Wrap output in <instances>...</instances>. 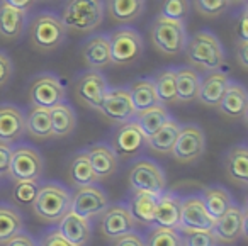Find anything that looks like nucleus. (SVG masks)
Segmentation results:
<instances>
[{
	"instance_id": "f257e3e1",
	"label": "nucleus",
	"mask_w": 248,
	"mask_h": 246,
	"mask_svg": "<svg viewBox=\"0 0 248 246\" xmlns=\"http://www.w3.org/2000/svg\"><path fill=\"white\" fill-rule=\"evenodd\" d=\"M104 12L102 0H66L60 19L66 31L89 34L102 24Z\"/></svg>"
},
{
	"instance_id": "f03ea898",
	"label": "nucleus",
	"mask_w": 248,
	"mask_h": 246,
	"mask_svg": "<svg viewBox=\"0 0 248 246\" xmlns=\"http://www.w3.org/2000/svg\"><path fill=\"white\" fill-rule=\"evenodd\" d=\"M187 62L204 72H217L224 65V51L219 39L209 31H199L186 43Z\"/></svg>"
},
{
	"instance_id": "7ed1b4c3",
	"label": "nucleus",
	"mask_w": 248,
	"mask_h": 246,
	"mask_svg": "<svg viewBox=\"0 0 248 246\" xmlns=\"http://www.w3.org/2000/svg\"><path fill=\"white\" fill-rule=\"evenodd\" d=\"M29 41L36 51L51 53L58 49L66 39V28L60 15L53 12H39L29 24Z\"/></svg>"
},
{
	"instance_id": "20e7f679",
	"label": "nucleus",
	"mask_w": 248,
	"mask_h": 246,
	"mask_svg": "<svg viewBox=\"0 0 248 246\" xmlns=\"http://www.w3.org/2000/svg\"><path fill=\"white\" fill-rule=\"evenodd\" d=\"M70 205L72 194L65 185L56 182L39 185L38 197L32 202L34 214L46 222H60L70 212Z\"/></svg>"
},
{
	"instance_id": "39448f33",
	"label": "nucleus",
	"mask_w": 248,
	"mask_h": 246,
	"mask_svg": "<svg viewBox=\"0 0 248 246\" xmlns=\"http://www.w3.org/2000/svg\"><path fill=\"white\" fill-rule=\"evenodd\" d=\"M150 39H152V45L155 46L156 51H160L162 55L177 56L186 48V24L158 15L150 28Z\"/></svg>"
},
{
	"instance_id": "423d86ee",
	"label": "nucleus",
	"mask_w": 248,
	"mask_h": 246,
	"mask_svg": "<svg viewBox=\"0 0 248 246\" xmlns=\"http://www.w3.org/2000/svg\"><path fill=\"white\" fill-rule=\"evenodd\" d=\"M110 65L129 66L143 55V39L133 28H119L109 36Z\"/></svg>"
},
{
	"instance_id": "0eeeda50",
	"label": "nucleus",
	"mask_w": 248,
	"mask_h": 246,
	"mask_svg": "<svg viewBox=\"0 0 248 246\" xmlns=\"http://www.w3.org/2000/svg\"><path fill=\"white\" fill-rule=\"evenodd\" d=\"M129 187L136 192L152 194L160 197L163 192H167V178L163 170L152 160H138L131 167L128 175Z\"/></svg>"
},
{
	"instance_id": "6e6552de",
	"label": "nucleus",
	"mask_w": 248,
	"mask_h": 246,
	"mask_svg": "<svg viewBox=\"0 0 248 246\" xmlns=\"http://www.w3.org/2000/svg\"><path fill=\"white\" fill-rule=\"evenodd\" d=\"M45 173V160L36 148L29 144H19L12 148L9 175L16 182H38Z\"/></svg>"
},
{
	"instance_id": "1a4fd4ad",
	"label": "nucleus",
	"mask_w": 248,
	"mask_h": 246,
	"mask_svg": "<svg viewBox=\"0 0 248 246\" xmlns=\"http://www.w3.org/2000/svg\"><path fill=\"white\" fill-rule=\"evenodd\" d=\"M29 104L31 107H41V109H51L58 104L65 102L66 90L62 80L53 73H41L34 77L29 85Z\"/></svg>"
},
{
	"instance_id": "9d476101",
	"label": "nucleus",
	"mask_w": 248,
	"mask_h": 246,
	"mask_svg": "<svg viewBox=\"0 0 248 246\" xmlns=\"http://www.w3.org/2000/svg\"><path fill=\"white\" fill-rule=\"evenodd\" d=\"M204 150H206L204 131L196 124L180 126L179 136H177V141L172 150L173 158L182 161V163H192V161H197L202 156Z\"/></svg>"
},
{
	"instance_id": "9b49d317",
	"label": "nucleus",
	"mask_w": 248,
	"mask_h": 246,
	"mask_svg": "<svg viewBox=\"0 0 248 246\" xmlns=\"http://www.w3.org/2000/svg\"><path fill=\"white\" fill-rule=\"evenodd\" d=\"M107 90H109V85H107V80L104 78L102 73L95 72V70H89L77 78L73 92L82 106L99 110Z\"/></svg>"
},
{
	"instance_id": "f8f14e48",
	"label": "nucleus",
	"mask_w": 248,
	"mask_h": 246,
	"mask_svg": "<svg viewBox=\"0 0 248 246\" xmlns=\"http://www.w3.org/2000/svg\"><path fill=\"white\" fill-rule=\"evenodd\" d=\"M136 224L135 217L131 215L129 209L123 204H114L109 205L106 211L100 214L99 219V229L102 232V236H106L107 239L114 241V239L121 238L124 234L135 232Z\"/></svg>"
},
{
	"instance_id": "ddd939ff",
	"label": "nucleus",
	"mask_w": 248,
	"mask_h": 246,
	"mask_svg": "<svg viewBox=\"0 0 248 246\" xmlns=\"http://www.w3.org/2000/svg\"><path fill=\"white\" fill-rule=\"evenodd\" d=\"M99 112L112 124H124L135 119L136 110L133 107L128 89H109L99 107Z\"/></svg>"
},
{
	"instance_id": "4468645a",
	"label": "nucleus",
	"mask_w": 248,
	"mask_h": 246,
	"mask_svg": "<svg viewBox=\"0 0 248 246\" xmlns=\"http://www.w3.org/2000/svg\"><path fill=\"white\" fill-rule=\"evenodd\" d=\"M109 205V199L99 185H85L78 187L72 195L70 211L80 217L90 219L93 215H100Z\"/></svg>"
},
{
	"instance_id": "2eb2a0df",
	"label": "nucleus",
	"mask_w": 248,
	"mask_h": 246,
	"mask_svg": "<svg viewBox=\"0 0 248 246\" xmlns=\"http://www.w3.org/2000/svg\"><path fill=\"white\" fill-rule=\"evenodd\" d=\"M247 228V211L245 207L233 204L221 217L214 221L213 234L217 243L233 245L245 234Z\"/></svg>"
},
{
	"instance_id": "dca6fc26",
	"label": "nucleus",
	"mask_w": 248,
	"mask_h": 246,
	"mask_svg": "<svg viewBox=\"0 0 248 246\" xmlns=\"http://www.w3.org/2000/svg\"><path fill=\"white\" fill-rule=\"evenodd\" d=\"M214 219L207 214L201 195L182 199L180 209V231H213Z\"/></svg>"
},
{
	"instance_id": "f3484780",
	"label": "nucleus",
	"mask_w": 248,
	"mask_h": 246,
	"mask_svg": "<svg viewBox=\"0 0 248 246\" xmlns=\"http://www.w3.org/2000/svg\"><path fill=\"white\" fill-rule=\"evenodd\" d=\"M145 144V134L141 133V129H140L135 121H129V123L121 124L116 129V133L112 134L110 150L119 158H131L136 153H140Z\"/></svg>"
},
{
	"instance_id": "a211bd4d",
	"label": "nucleus",
	"mask_w": 248,
	"mask_h": 246,
	"mask_svg": "<svg viewBox=\"0 0 248 246\" xmlns=\"http://www.w3.org/2000/svg\"><path fill=\"white\" fill-rule=\"evenodd\" d=\"M26 134V116L17 106H0V143L12 144Z\"/></svg>"
},
{
	"instance_id": "6ab92c4d",
	"label": "nucleus",
	"mask_w": 248,
	"mask_h": 246,
	"mask_svg": "<svg viewBox=\"0 0 248 246\" xmlns=\"http://www.w3.org/2000/svg\"><path fill=\"white\" fill-rule=\"evenodd\" d=\"M180 209H182V199L177 197L175 194H170V192H163L156 202L152 224L155 228L175 229L177 231L180 226Z\"/></svg>"
},
{
	"instance_id": "aec40b11",
	"label": "nucleus",
	"mask_w": 248,
	"mask_h": 246,
	"mask_svg": "<svg viewBox=\"0 0 248 246\" xmlns=\"http://www.w3.org/2000/svg\"><path fill=\"white\" fill-rule=\"evenodd\" d=\"M56 232L62 236L65 241H68L73 246H87L92 236V226L90 221L85 217L73 214L72 211L58 222Z\"/></svg>"
},
{
	"instance_id": "412c9836",
	"label": "nucleus",
	"mask_w": 248,
	"mask_h": 246,
	"mask_svg": "<svg viewBox=\"0 0 248 246\" xmlns=\"http://www.w3.org/2000/svg\"><path fill=\"white\" fill-rule=\"evenodd\" d=\"M217 109H219L221 116L228 117V119H234V121L247 119V112H248L247 89L241 83L230 82Z\"/></svg>"
},
{
	"instance_id": "4be33fe9",
	"label": "nucleus",
	"mask_w": 248,
	"mask_h": 246,
	"mask_svg": "<svg viewBox=\"0 0 248 246\" xmlns=\"http://www.w3.org/2000/svg\"><path fill=\"white\" fill-rule=\"evenodd\" d=\"M228 85H230V78H228L226 73L221 72V70L206 73V77L201 78L197 100H199L202 106L217 107L221 99H223L224 92H226Z\"/></svg>"
},
{
	"instance_id": "5701e85b",
	"label": "nucleus",
	"mask_w": 248,
	"mask_h": 246,
	"mask_svg": "<svg viewBox=\"0 0 248 246\" xmlns=\"http://www.w3.org/2000/svg\"><path fill=\"white\" fill-rule=\"evenodd\" d=\"M82 58L90 70H104L110 66V49L109 38L106 34H93L83 43Z\"/></svg>"
},
{
	"instance_id": "b1692460",
	"label": "nucleus",
	"mask_w": 248,
	"mask_h": 246,
	"mask_svg": "<svg viewBox=\"0 0 248 246\" xmlns=\"http://www.w3.org/2000/svg\"><path fill=\"white\" fill-rule=\"evenodd\" d=\"M87 156H89L90 167H92L93 173L99 180L109 178L110 175L116 173L117 170V156L110 146L104 143H97L87 150Z\"/></svg>"
},
{
	"instance_id": "393cba45",
	"label": "nucleus",
	"mask_w": 248,
	"mask_h": 246,
	"mask_svg": "<svg viewBox=\"0 0 248 246\" xmlns=\"http://www.w3.org/2000/svg\"><path fill=\"white\" fill-rule=\"evenodd\" d=\"M224 170L233 184L247 187L248 184V150L245 144L233 146L224 156Z\"/></svg>"
},
{
	"instance_id": "a878e982",
	"label": "nucleus",
	"mask_w": 248,
	"mask_h": 246,
	"mask_svg": "<svg viewBox=\"0 0 248 246\" xmlns=\"http://www.w3.org/2000/svg\"><path fill=\"white\" fill-rule=\"evenodd\" d=\"M26 28V12L0 2V39L16 41Z\"/></svg>"
},
{
	"instance_id": "bb28decb",
	"label": "nucleus",
	"mask_w": 248,
	"mask_h": 246,
	"mask_svg": "<svg viewBox=\"0 0 248 246\" xmlns=\"http://www.w3.org/2000/svg\"><path fill=\"white\" fill-rule=\"evenodd\" d=\"M104 5L110 19L119 24L135 22L145 12V0H106Z\"/></svg>"
},
{
	"instance_id": "cd10ccee",
	"label": "nucleus",
	"mask_w": 248,
	"mask_h": 246,
	"mask_svg": "<svg viewBox=\"0 0 248 246\" xmlns=\"http://www.w3.org/2000/svg\"><path fill=\"white\" fill-rule=\"evenodd\" d=\"M129 97H131L133 107H135L136 114L143 112V110L150 109V107L158 106V97L155 92V85H153L152 78H140L133 82L128 89Z\"/></svg>"
},
{
	"instance_id": "c85d7f7f",
	"label": "nucleus",
	"mask_w": 248,
	"mask_h": 246,
	"mask_svg": "<svg viewBox=\"0 0 248 246\" xmlns=\"http://www.w3.org/2000/svg\"><path fill=\"white\" fill-rule=\"evenodd\" d=\"M49 117H51V131L53 136L65 138L75 131L77 126V116L72 106L66 102H62L58 106L49 109Z\"/></svg>"
},
{
	"instance_id": "c756f323",
	"label": "nucleus",
	"mask_w": 248,
	"mask_h": 246,
	"mask_svg": "<svg viewBox=\"0 0 248 246\" xmlns=\"http://www.w3.org/2000/svg\"><path fill=\"white\" fill-rule=\"evenodd\" d=\"M201 77L190 66L175 70V85H177V102H192L197 99Z\"/></svg>"
},
{
	"instance_id": "7c9ffc66",
	"label": "nucleus",
	"mask_w": 248,
	"mask_h": 246,
	"mask_svg": "<svg viewBox=\"0 0 248 246\" xmlns=\"http://www.w3.org/2000/svg\"><path fill=\"white\" fill-rule=\"evenodd\" d=\"M180 131V124L177 121L170 119L169 123H165L155 134H152L150 138H146V144L152 151L160 154H169L172 153L173 144L177 141Z\"/></svg>"
},
{
	"instance_id": "2f4dec72",
	"label": "nucleus",
	"mask_w": 248,
	"mask_h": 246,
	"mask_svg": "<svg viewBox=\"0 0 248 246\" xmlns=\"http://www.w3.org/2000/svg\"><path fill=\"white\" fill-rule=\"evenodd\" d=\"M170 119H172V117H170L167 107L158 104V106L150 107V109L143 110V112H138L133 121L138 124V127L141 129V133L145 134V138H150L152 134H155L163 124L169 123Z\"/></svg>"
},
{
	"instance_id": "473e14b6",
	"label": "nucleus",
	"mask_w": 248,
	"mask_h": 246,
	"mask_svg": "<svg viewBox=\"0 0 248 246\" xmlns=\"http://www.w3.org/2000/svg\"><path fill=\"white\" fill-rule=\"evenodd\" d=\"M26 133L31 138H34V139H49V138H53L49 110L41 109V107H31L29 114L26 116Z\"/></svg>"
},
{
	"instance_id": "72a5a7b5",
	"label": "nucleus",
	"mask_w": 248,
	"mask_h": 246,
	"mask_svg": "<svg viewBox=\"0 0 248 246\" xmlns=\"http://www.w3.org/2000/svg\"><path fill=\"white\" fill-rule=\"evenodd\" d=\"M204 207H206L207 214L216 221L217 217L224 214L231 205L234 204L231 194L224 187H207L202 195Z\"/></svg>"
},
{
	"instance_id": "f704fd0d",
	"label": "nucleus",
	"mask_w": 248,
	"mask_h": 246,
	"mask_svg": "<svg viewBox=\"0 0 248 246\" xmlns=\"http://www.w3.org/2000/svg\"><path fill=\"white\" fill-rule=\"evenodd\" d=\"M70 180L75 187H85V185H97L99 178L95 177L92 167H90L87 151H80L72 158V163L68 168Z\"/></svg>"
},
{
	"instance_id": "c9c22d12",
	"label": "nucleus",
	"mask_w": 248,
	"mask_h": 246,
	"mask_svg": "<svg viewBox=\"0 0 248 246\" xmlns=\"http://www.w3.org/2000/svg\"><path fill=\"white\" fill-rule=\"evenodd\" d=\"M22 215L11 205H0V245L5 246L14 236L22 232Z\"/></svg>"
},
{
	"instance_id": "e433bc0d",
	"label": "nucleus",
	"mask_w": 248,
	"mask_h": 246,
	"mask_svg": "<svg viewBox=\"0 0 248 246\" xmlns=\"http://www.w3.org/2000/svg\"><path fill=\"white\" fill-rule=\"evenodd\" d=\"M153 85H155V92L158 97V102L162 106H169V104L177 102V85H175V70L165 68L160 70L155 75Z\"/></svg>"
},
{
	"instance_id": "4c0bfd02",
	"label": "nucleus",
	"mask_w": 248,
	"mask_h": 246,
	"mask_svg": "<svg viewBox=\"0 0 248 246\" xmlns=\"http://www.w3.org/2000/svg\"><path fill=\"white\" fill-rule=\"evenodd\" d=\"M158 197L152 194H143V192H136L135 197L129 202V212L135 217L136 222H145V224H152L153 214H155V207Z\"/></svg>"
},
{
	"instance_id": "58836bf2",
	"label": "nucleus",
	"mask_w": 248,
	"mask_h": 246,
	"mask_svg": "<svg viewBox=\"0 0 248 246\" xmlns=\"http://www.w3.org/2000/svg\"><path fill=\"white\" fill-rule=\"evenodd\" d=\"M190 14V0H162L160 15L172 21L186 22Z\"/></svg>"
},
{
	"instance_id": "ea45409f",
	"label": "nucleus",
	"mask_w": 248,
	"mask_h": 246,
	"mask_svg": "<svg viewBox=\"0 0 248 246\" xmlns=\"http://www.w3.org/2000/svg\"><path fill=\"white\" fill-rule=\"evenodd\" d=\"M145 246H182V239L175 229L155 228L145 241Z\"/></svg>"
},
{
	"instance_id": "a19ab883",
	"label": "nucleus",
	"mask_w": 248,
	"mask_h": 246,
	"mask_svg": "<svg viewBox=\"0 0 248 246\" xmlns=\"http://www.w3.org/2000/svg\"><path fill=\"white\" fill-rule=\"evenodd\" d=\"M192 4H194V9H196L201 15H204V17H207V19H216L228 11L231 2L230 0H192Z\"/></svg>"
},
{
	"instance_id": "79ce46f5",
	"label": "nucleus",
	"mask_w": 248,
	"mask_h": 246,
	"mask_svg": "<svg viewBox=\"0 0 248 246\" xmlns=\"http://www.w3.org/2000/svg\"><path fill=\"white\" fill-rule=\"evenodd\" d=\"M38 192H39L38 182H16V187L12 190V199L17 204L32 205V202L38 197Z\"/></svg>"
},
{
	"instance_id": "37998d69",
	"label": "nucleus",
	"mask_w": 248,
	"mask_h": 246,
	"mask_svg": "<svg viewBox=\"0 0 248 246\" xmlns=\"http://www.w3.org/2000/svg\"><path fill=\"white\" fill-rule=\"evenodd\" d=\"M182 246H216L213 231H180Z\"/></svg>"
},
{
	"instance_id": "c03bdc74",
	"label": "nucleus",
	"mask_w": 248,
	"mask_h": 246,
	"mask_svg": "<svg viewBox=\"0 0 248 246\" xmlns=\"http://www.w3.org/2000/svg\"><path fill=\"white\" fill-rule=\"evenodd\" d=\"M247 5H243V9L240 11L236 17V22H234V34H236L238 43L240 41H248V22H247Z\"/></svg>"
},
{
	"instance_id": "a18cd8bd",
	"label": "nucleus",
	"mask_w": 248,
	"mask_h": 246,
	"mask_svg": "<svg viewBox=\"0 0 248 246\" xmlns=\"http://www.w3.org/2000/svg\"><path fill=\"white\" fill-rule=\"evenodd\" d=\"M12 73H14V66H12L11 58L5 53L0 51V89L11 82Z\"/></svg>"
},
{
	"instance_id": "49530a36",
	"label": "nucleus",
	"mask_w": 248,
	"mask_h": 246,
	"mask_svg": "<svg viewBox=\"0 0 248 246\" xmlns=\"http://www.w3.org/2000/svg\"><path fill=\"white\" fill-rule=\"evenodd\" d=\"M11 158H12L11 144H2V143H0V177H5V175H9V168H11Z\"/></svg>"
},
{
	"instance_id": "de8ad7c7",
	"label": "nucleus",
	"mask_w": 248,
	"mask_h": 246,
	"mask_svg": "<svg viewBox=\"0 0 248 246\" xmlns=\"http://www.w3.org/2000/svg\"><path fill=\"white\" fill-rule=\"evenodd\" d=\"M110 246H145V239L138 234V232H129L121 238L114 239Z\"/></svg>"
},
{
	"instance_id": "09e8293b",
	"label": "nucleus",
	"mask_w": 248,
	"mask_h": 246,
	"mask_svg": "<svg viewBox=\"0 0 248 246\" xmlns=\"http://www.w3.org/2000/svg\"><path fill=\"white\" fill-rule=\"evenodd\" d=\"M39 246H73V245H70L68 241H65L56 231H51L46 236H43V239L39 241Z\"/></svg>"
},
{
	"instance_id": "8fccbe9b",
	"label": "nucleus",
	"mask_w": 248,
	"mask_h": 246,
	"mask_svg": "<svg viewBox=\"0 0 248 246\" xmlns=\"http://www.w3.org/2000/svg\"><path fill=\"white\" fill-rule=\"evenodd\" d=\"M236 62L243 70L248 68V41L236 43Z\"/></svg>"
},
{
	"instance_id": "3c124183",
	"label": "nucleus",
	"mask_w": 248,
	"mask_h": 246,
	"mask_svg": "<svg viewBox=\"0 0 248 246\" xmlns=\"http://www.w3.org/2000/svg\"><path fill=\"white\" fill-rule=\"evenodd\" d=\"M5 246H38V245H36V241L29 234L19 232V234L14 236V238H12Z\"/></svg>"
},
{
	"instance_id": "603ef678",
	"label": "nucleus",
	"mask_w": 248,
	"mask_h": 246,
	"mask_svg": "<svg viewBox=\"0 0 248 246\" xmlns=\"http://www.w3.org/2000/svg\"><path fill=\"white\" fill-rule=\"evenodd\" d=\"M0 2H4V4L11 5V7H14V9H19V11L28 14V11L31 7H34V4L38 0H0Z\"/></svg>"
},
{
	"instance_id": "864d4df0",
	"label": "nucleus",
	"mask_w": 248,
	"mask_h": 246,
	"mask_svg": "<svg viewBox=\"0 0 248 246\" xmlns=\"http://www.w3.org/2000/svg\"><path fill=\"white\" fill-rule=\"evenodd\" d=\"M230 2H236V4H245L247 0H230Z\"/></svg>"
}]
</instances>
